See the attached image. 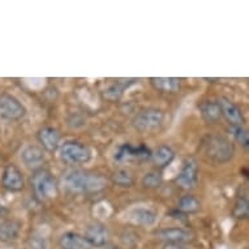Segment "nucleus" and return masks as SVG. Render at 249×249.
<instances>
[{"instance_id": "1", "label": "nucleus", "mask_w": 249, "mask_h": 249, "mask_svg": "<svg viewBox=\"0 0 249 249\" xmlns=\"http://www.w3.org/2000/svg\"><path fill=\"white\" fill-rule=\"evenodd\" d=\"M63 183L71 192H97L105 187V179L98 174H89L82 170H71L63 178Z\"/></svg>"}, {"instance_id": "2", "label": "nucleus", "mask_w": 249, "mask_h": 249, "mask_svg": "<svg viewBox=\"0 0 249 249\" xmlns=\"http://www.w3.org/2000/svg\"><path fill=\"white\" fill-rule=\"evenodd\" d=\"M202 149L209 160L215 163H226L232 160L235 145L222 135H208L202 140Z\"/></svg>"}, {"instance_id": "3", "label": "nucleus", "mask_w": 249, "mask_h": 249, "mask_svg": "<svg viewBox=\"0 0 249 249\" xmlns=\"http://www.w3.org/2000/svg\"><path fill=\"white\" fill-rule=\"evenodd\" d=\"M34 195L39 201L51 200L57 195V184L53 175L45 168L36 170L32 176Z\"/></svg>"}, {"instance_id": "4", "label": "nucleus", "mask_w": 249, "mask_h": 249, "mask_svg": "<svg viewBox=\"0 0 249 249\" xmlns=\"http://www.w3.org/2000/svg\"><path fill=\"white\" fill-rule=\"evenodd\" d=\"M59 157L66 163H86L91 158V151L86 145L78 141H67L59 149Z\"/></svg>"}, {"instance_id": "5", "label": "nucleus", "mask_w": 249, "mask_h": 249, "mask_svg": "<svg viewBox=\"0 0 249 249\" xmlns=\"http://www.w3.org/2000/svg\"><path fill=\"white\" fill-rule=\"evenodd\" d=\"M164 122V114L157 108H146L137 114L133 120V125L139 132L149 133L162 127Z\"/></svg>"}, {"instance_id": "6", "label": "nucleus", "mask_w": 249, "mask_h": 249, "mask_svg": "<svg viewBox=\"0 0 249 249\" xmlns=\"http://www.w3.org/2000/svg\"><path fill=\"white\" fill-rule=\"evenodd\" d=\"M26 114L24 105L11 94H0V118L5 120H20Z\"/></svg>"}, {"instance_id": "7", "label": "nucleus", "mask_w": 249, "mask_h": 249, "mask_svg": "<svg viewBox=\"0 0 249 249\" xmlns=\"http://www.w3.org/2000/svg\"><path fill=\"white\" fill-rule=\"evenodd\" d=\"M153 151L146 145H139V146H132L129 143H124L119 147L115 160L118 162H125V160H150Z\"/></svg>"}, {"instance_id": "8", "label": "nucleus", "mask_w": 249, "mask_h": 249, "mask_svg": "<svg viewBox=\"0 0 249 249\" xmlns=\"http://www.w3.org/2000/svg\"><path fill=\"white\" fill-rule=\"evenodd\" d=\"M198 167H197L196 160H188L184 163V167L178 176H176V184L184 189L195 188L198 180Z\"/></svg>"}, {"instance_id": "9", "label": "nucleus", "mask_w": 249, "mask_h": 249, "mask_svg": "<svg viewBox=\"0 0 249 249\" xmlns=\"http://www.w3.org/2000/svg\"><path fill=\"white\" fill-rule=\"evenodd\" d=\"M1 185L8 191H12V192H18V191L24 189V176L15 164H8L4 168L3 176H1Z\"/></svg>"}, {"instance_id": "10", "label": "nucleus", "mask_w": 249, "mask_h": 249, "mask_svg": "<svg viewBox=\"0 0 249 249\" xmlns=\"http://www.w3.org/2000/svg\"><path fill=\"white\" fill-rule=\"evenodd\" d=\"M219 108H221V114L226 118V120L231 124V127H243L244 124V118L239 107L231 101V99L222 97L218 101Z\"/></svg>"}, {"instance_id": "11", "label": "nucleus", "mask_w": 249, "mask_h": 249, "mask_svg": "<svg viewBox=\"0 0 249 249\" xmlns=\"http://www.w3.org/2000/svg\"><path fill=\"white\" fill-rule=\"evenodd\" d=\"M21 160L30 170H39L46 160L43 149L36 145H28L21 151Z\"/></svg>"}, {"instance_id": "12", "label": "nucleus", "mask_w": 249, "mask_h": 249, "mask_svg": "<svg viewBox=\"0 0 249 249\" xmlns=\"http://www.w3.org/2000/svg\"><path fill=\"white\" fill-rule=\"evenodd\" d=\"M37 139L42 147L47 151H55L59 147L61 136L60 132L53 127H45L39 129L37 133Z\"/></svg>"}, {"instance_id": "13", "label": "nucleus", "mask_w": 249, "mask_h": 249, "mask_svg": "<svg viewBox=\"0 0 249 249\" xmlns=\"http://www.w3.org/2000/svg\"><path fill=\"white\" fill-rule=\"evenodd\" d=\"M155 236L160 240L166 241L167 244H183L191 240V233L179 227L163 229L155 232Z\"/></svg>"}, {"instance_id": "14", "label": "nucleus", "mask_w": 249, "mask_h": 249, "mask_svg": "<svg viewBox=\"0 0 249 249\" xmlns=\"http://www.w3.org/2000/svg\"><path fill=\"white\" fill-rule=\"evenodd\" d=\"M90 247H105L108 241V231L103 225L94 223L88 226L84 235Z\"/></svg>"}, {"instance_id": "15", "label": "nucleus", "mask_w": 249, "mask_h": 249, "mask_svg": "<svg viewBox=\"0 0 249 249\" xmlns=\"http://www.w3.org/2000/svg\"><path fill=\"white\" fill-rule=\"evenodd\" d=\"M59 244L63 249H90V244L88 243L84 235L77 232H66L59 240Z\"/></svg>"}, {"instance_id": "16", "label": "nucleus", "mask_w": 249, "mask_h": 249, "mask_svg": "<svg viewBox=\"0 0 249 249\" xmlns=\"http://www.w3.org/2000/svg\"><path fill=\"white\" fill-rule=\"evenodd\" d=\"M21 223L15 219H3L0 222V241L9 243L16 240L20 233Z\"/></svg>"}, {"instance_id": "17", "label": "nucleus", "mask_w": 249, "mask_h": 249, "mask_svg": "<svg viewBox=\"0 0 249 249\" xmlns=\"http://www.w3.org/2000/svg\"><path fill=\"white\" fill-rule=\"evenodd\" d=\"M180 78L176 77H151L150 84L155 90L162 93H176L180 89Z\"/></svg>"}, {"instance_id": "18", "label": "nucleus", "mask_w": 249, "mask_h": 249, "mask_svg": "<svg viewBox=\"0 0 249 249\" xmlns=\"http://www.w3.org/2000/svg\"><path fill=\"white\" fill-rule=\"evenodd\" d=\"M129 216L133 223L141 226H153L157 221V213L153 212L151 209H135V210H132Z\"/></svg>"}, {"instance_id": "19", "label": "nucleus", "mask_w": 249, "mask_h": 249, "mask_svg": "<svg viewBox=\"0 0 249 249\" xmlns=\"http://www.w3.org/2000/svg\"><path fill=\"white\" fill-rule=\"evenodd\" d=\"M200 111L205 122L215 123L221 119V108L218 102L214 101H205L200 105Z\"/></svg>"}, {"instance_id": "20", "label": "nucleus", "mask_w": 249, "mask_h": 249, "mask_svg": "<svg viewBox=\"0 0 249 249\" xmlns=\"http://www.w3.org/2000/svg\"><path fill=\"white\" fill-rule=\"evenodd\" d=\"M174 157H175L174 150H172L170 146H166V145L160 146L153 154H151V158L154 160L155 164L160 168L166 167V166H168V164L171 163L172 160H174Z\"/></svg>"}, {"instance_id": "21", "label": "nucleus", "mask_w": 249, "mask_h": 249, "mask_svg": "<svg viewBox=\"0 0 249 249\" xmlns=\"http://www.w3.org/2000/svg\"><path fill=\"white\" fill-rule=\"evenodd\" d=\"M200 201L198 198H196L192 195H187V196H183L178 202V210H180L181 213H196L200 210Z\"/></svg>"}, {"instance_id": "22", "label": "nucleus", "mask_w": 249, "mask_h": 249, "mask_svg": "<svg viewBox=\"0 0 249 249\" xmlns=\"http://www.w3.org/2000/svg\"><path fill=\"white\" fill-rule=\"evenodd\" d=\"M232 215L236 219H245L249 215V202L247 197H239L233 205Z\"/></svg>"}, {"instance_id": "23", "label": "nucleus", "mask_w": 249, "mask_h": 249, "mask_svg": "<svg viewBox=\"0 0 249 249\" xmlns=\"http://www.w3.org/2000/svg\"><path fill=\"white\" fill-rule=\"evenodd\" d=\"M129 82H123L122 80H119L118 82H115L111 86H108L106 90H105V97L108 99H118L120 95L124 93L125 88H128Z\"/></svg>"}, {"instance_id": "24", "label": "nucleus", "mask_w": 249, "mask_h": 249, "mask_svg": "<svg viewBox=\"0 0 249 249\" xmlns=\"http://www.w3.org/2000/svg\"><path fill=\"white\" fill-rule=\"evenodd\" d=\"M112 181L116 185H119V187H131L135 180H133L132 175L128 171H125V170H118L112 175Z\"/></svg>"}, {"instance_id": "25", "label": "nucleus", "mask_w": 249, "mask_h": 249, "mask_svg": "<svg viewBox=\"0 0 249 249\" xmlns=\"http://www.w3.org/2000/svg\"><path fill=\"white\" fill-rule=\"evenodd\" d=\"M141 183L146 188H158L162 184V176H160V172L149 171L143 175Z\"/></svg>"}, {"instance_id": "26", "label": "nucleus", "mask_w": 249, "mask_h": 249, "mask_svg": "<svg viewBox=\"0 0 249 249\" xmlns=\"http://www.w3.org/2000/svg\"><path fill=\"white\" fill-rule=\"evenodd\" d=\"M231 131H232L233 137L236 139L237 142L241 143L247 149L249 145V136L247 129H244V127H231Z\"/></svg>"}, {"instance_id": "27", "label": "nucleus", "mask_w": 249, "mask_h": 249, "mask_svg": "<svg viewBox=\"0 0 249 249\" xmlns=\"http://www.w3.org/2000/svg\"><path fill=\"white\" fill-rule=\"evenodd\" d=\"M28 249H47V241L39 235H33L29 237Z\"/></svg>"}, {"instance_id": "28", "label": "nucleus", "mask_w": 249, "mask_h": 249, "mask_svg": "<svg viewBox=\"0 0 249 249\" xmlns=\"http://www.w3.org/2000/svg\"><path fill=\"white\" fill-rule=\"evenodd\" d=\"M164 249H187V248H184L181 244H166Z\"/></svg>"}, {"instance_id": "29", "label": "nucleus", "mask_w": 249, "mask_h": 249, "mask_svg": "<svg viewBox=\"0 0 249 249\" xmlns=\"http://www.w3.org/2000/svg\"><path fill=\"white\" fill-rule=\"evenodd\" d=\"M108 249H118V248H115V247H111V248H108Z\"/></svg>"}]
</instances>
